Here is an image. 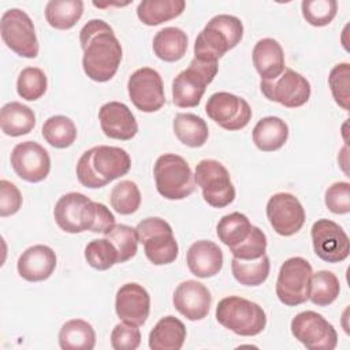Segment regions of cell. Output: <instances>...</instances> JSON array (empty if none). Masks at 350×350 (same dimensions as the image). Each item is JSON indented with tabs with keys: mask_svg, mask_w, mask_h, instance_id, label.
Instances as JSON below:
<instances>
[{
	"mask_svg": "<svg viewBox=\"0 0 350 350\" xmlns=\"http://www.w3.org/2000/svg\"><path fill=\"white\" fill-rule=\"evenodd\" d=\"M79 42L85 74L94 82L109 81L122 62V45L112 27L103 19H92L81 29Z\"/></svg>",
	"mask_w": 350,
	"mask_h": 350,
	"instance_id": "cell-1",
	"label": "cell"
},
{
	"mask_svg": "<svg viewBox=\"0 0 350 350\" xmlns=\"http://www.w3.org/2000/svg\"><path fill=\"white\" fill-rule=\"evenodd\" d=\"M131 159L119 146L98 145L82 153L77 163V178L88 189L104 187L130 171Z\"/></svg>",
	"mask_w": 350,
	"mask_h": 350,
	"instance_id": "cell-2",
	"label": "cell"
},
{
	"mask_svg": "<svg viewBox=\"0 0 350 350\" xmlns=\"http://www.w3.org/2000/svg\"><path fill=\"white\" fill-rule=\"evenodd\" d=\"M243 37L239 18L228 14L213 16L200 31L194 42V57L217 62L227 51L235 48Z\"/></svg>",
	"mask_w": 350,
	"mask_h": 350,
	"instance_id": "cell-3",
	"label": "cell"
},
{
	"mask_svg": "<svg viewBox=\"0 0 350 350\" xmlns=\"http://www.w3.org/2000/svg\"><path fill=\"white\" fill-rule=\"evenodd\" d=\"M216 320L224 328L241 336L258 335L267 325L264 309L258 304L238 295H230L219 301Z\"/></svg>",
	"mask_w": 350,
	"mask_h": 350,
	"instance_id": "cell-4",
	"label": "cell"
},
{
	"mask_svg": "<svg viewBox=\"0 0 350 350\" xmlns=\"http://www.w3.org/2000/svg\"><path fill=\"white\" fill-rule=\"evenodd\" d=\"M156 189L167 200H183L196 190V180L187 161L178 154H161L153 168Z\"/></svg>",
	"mask_w": 350,
	"mask_h": 350,
	"instance_id": "cell-5",
	"label": "cell"
},
{
	"mask_svg": "<svg viewBox=\"0 0 350 350\" xmlns=\"http://www.w3.org/2000/svg\"><path fill=\"white\" fill-rule=\"evenodd\" d=\"M219 71L217 62H206L193 57L189 67L180 71L172 81V101L179 108L197 107L206 86Z\"/></svg>",
	"mask_w": 350,
	"mask_h": 350,
	"instance_id": "cell-6",
	"label": "cell"
},
{
	"mask_svg": "<svg viewBox=\"0 0 350 350\" xmlns=\"http://www.w3.org/2000/svg\"><path fill=\"white\" fill-rule=\"evenodd\" d=\"M138 241L144 245L146 258L154 265L171 264L176 260L179 247L171 226L160 217H146L137 227Z\"/></svg>",
	"mask_w": 350,
	"mask_h": 350,
	"instance_id": "cell-7",
	"label": "cell"
},
{
	"mask_svg": "<svg viewBox=\"0 0 350 350\" xmlns=\"http://www.w3.org/2000/svg\"><path fill=\"white\" fill-rule=\"evenodd\" d=\"M98 202L92 201L82 193H67L62 196L53 209L57 226L68 234L92 231L96 226Z\"/></svg>",
	"mask_w": 350,
	"mask_h": 350,
	"instance_id": "cell-8",
	"label": "cell"
},
{
	"mask_svg": "<svg viewBox=\"0 0 350 350\" xmlns=\"http://www.w3.org/2000/svg\"><path fill=\"white\" fill-rule=\"evenodd\" d=\"M194 180L201 187L204 200L212 208H224L235 198V187L230 172L217 160H201L196 165Z\"/></svg>",
	"mask_w": 350,
	"mask_h": 350,
	"instance_id": "cell-9",
	"label": "cell"
},
{
	"mask_svg": "<svg viewBox=\"0 0 350 350\" xmlns=\"http://www.w3.org/2000/svg\"><path fill=\"white\" fill-rule=\"evenodd\" d=\"M312 265L302 257L286 260L278 275L276 295L286 306H298L309 299Z\"/></svg>",
	"mask_w": 350,
	"mask_h": 350,
	"instance_id": "cell-10",
	"label": "cell"
},
{
	"mask_svg": "<svg viewBox=\"0 0 350 350\" xmlns=\"http://www.w3.org/2000/svg\"><path fill=\"white\" fill-rule=\"evenodd\" d=\"M0 33L4 44L16 55L34 59L38 55V40L30 16L19 10L10 8L1 15Z\"/></svg>",
	"mask_w": 350,
	"mask_h": 350,
	"instance_id": "cell-11",
	"label": "cell"
},
{
	"mask_svg": "<svg viewBox=\"0 0 350 350\" xmlns=\"http://www.w3.org/2000/svg\"><path fill=\"white\" fill-rule=\"evenodd\" d=\"M291 334L310 350H334L338 345L334 325L313 310L301 312L291 320Z\"/></svg>",
	"mask_w": 350,
	"mask_h": 350,
	"instance_id": "cell-12",
	"label": "cell"
},
{
	"mask_svg": "<svg viewBox=\"0 0 350 350\" xmlns=\"http://www.w3.org/2000/svg\"><path fill=\"white\" fill-rule=\"evenodd\" d=\"M205 112L215 123L228 131L246 127L253 115L245 98L228 92L213 93L206 101Z\"/></svg>",
	"mask_w": 350,
	"mask_h": 350,
	"instance_id": "cell-13",
	"label": "cell"
},
{
	"mask_svg": "<svg viewBox=\"0 0 350 350\" xmlns=\"http://www.w3.org/2000/svg\"><path fill=\"white\" fill-rule=\"evenodd\" d=\"M127 92L131 103L141 112H156L165 104L163 79L150 67L138 68L130 75Z\"/></svg>",
	"mask_w": 350,
	"mask_h": 350,
	"instance_id": "cell-14",
	"label": "cell"
},
{
	"mask_svg": "<svg viewBox=\"0 0 350 350\" xmlns=\"http://www.w3.org/2000/svg\"><path fill=\"white\" fill-rule=\"evenodd\" d=\"M260 89L269 101L279 103L287 108L302 107L310 97V83L291 68H284L273 81H261Z\"/></svg>",
	"mask_w": 350,
	"mask_h": 350,
	"instance_id": "cell-15",
	"label": "cell"
},
{
	"mask_svg": "<svg viewBox=\"0 0 350 350\" xmlns=\"http://www.w3.org/2000/svg\"><path fill=\"white\" fill-rule=\"evenodd\" d=\"M313 250L325 262H340L347 258L350 241L345 230L329 219H319L310 228Z\"/></svg>",
	"mask_w": 350,
	"mask_h": 350,
	"instance_id": "cell-16",
	"label": "cell"
},
{
	"mask_svg": "<svg viewBox=\"0 0 350 350\" xmlns=\"http://www.w3.org/2000/svg\"><path fill=\"white\" fill-rule=\"evenodd\" d=\"M269 224L282 237L297 234L305 223V209L299 200L290 193L273 194L267 202Z\"/></svg>",
	"mask_w": 350,
	"mask_h": 350,
	"instance_id": "cell-17",
	"label": "cell"
},
{
	"mask_svg": "<svg viewBox=\"0 0 350 350\" xmlns=\"http://www.w3.org/2000/svg\"><path fill=\"white\" fill-rule=\"evenodd\" d=\"M11 167L15 174L30 183L44 180L51 171V157L46 149L34 141H25L11 152Z\"/></svg>",
	"mask_w": 350,
	"mask_h": 350,
	"instance_id": "cell-18",
	"label": "cell"
},
{
	"mask_svg": "<svg viewBox=\"0 0 350 350\" xmlns=\"http://www.w3.org/2000/svg\"><path fill=\"white\" fill-rule=\"evenodd\" d=\"M115 310L122 321L137 327L144 325L150 312L149 293L138 283L123 284L116 293Z\"/></svg>",
	"mask_w": 350,
	"mask_h": 350,
	"instance_id": "cell-19",
	"label": "cell"
},
{
	"mask_svg": "<svg viewBox=\"0 0 350 350\" xmlns=\"http://www.w3.org/2000/svg\"><path fill=\"white\" fill-rule=\"evenodd\" d=\"M172 302L182 316L190 321H196L208 316L212 305V295L205 284L197 280H186L175 288Z\"/></svg>",
	"mask_w": 350,
	"mask_h": 350,
	"instance_id": "cell-20",
	"label": "cell"
},
{
	"mask_svg": "<svg viewBox=\"0 0 350 350\" xmlns=\"http://www.w3.org/2000/svg\"><path fill=\"white\" fill-rule=\"evenodd\" d=\"M98 120L103 133L112 139L129 141L138 133L135 116L126 104L119 101L105 103L98 111Z\"/></svg>",
	"mask_w": 350,
	"mask_h": 350,
	"instance_id": "cell-21",
	"label": "cell"
},
{
	"mask_svg": "<svg viewBox=\"0 0 350 350\" xmlns=\"http://www.w3.org/2000/svg\"><path fill=\"white\" fill-rule=\"evenodd\" d=\"M18 273L27 282L46 280L56 268V254L46 245L27 247L18 260Z\"/></svg>",
	"mask_w": 350,
	"mask_h": 350,
	"instance_id": "cell-22",
	"label": "cell"
},
{
	"mask_svg": "<svg viewBox=\"0 0 350 350\" xmlns=\"http://www.w3.org/2000/svg\"><path fill=\"white\" fill-rule=\"evenodd\" d=\"M186 261L190 272L197 278H212L221 271L223 252L212 241H197L189 247Z\"/></svg>",
	"mask_w": 350,
	"mask_h": 350,
	"instance_id": "cell-23",
	"label": "cell"
},
{
	"mask_svg": "<svg viewBox=\"0 0 350 350\" xmlns=\"http://www.w3.org/2000/svg\"><path fill=\"white\" fill-rule=\"evenodd\" d=\"M253 64L261 81H273L284 71V52L273 38H261L253 48Z\"/></svg>",
	"mask_w": 350,
	"mask_h": 350,
	"instance_id": "cell-24",
	"label": "cell"
},
{
	"mask_svg": "<svg viewBox=\"0 0 350 350\" xmlns=\"http://www.w3.org/2000/svg\"><path fill=\"white\" fill-rule=\"evenodd\" d=\"M186 339V327L175 316L161 317L149 334L152 350H179Z\"/></svg>",
	"mask_w": 350,
	"mask_h": 350,
	"instance_id": "cell-25",
	"label": "cell"
},
{
	"mask_svg": "<svg viewBox=\"0 0 350 350\" xmlns=\"http://www.w3.org/2000/svg\"><path fill=\"white\" fill-rule=\"evenodd\" d=\"M288 138V126L278 116H265L253 129V142L262 152L280 149Z\"/></svg>",
	"mask_w": 350,
	"mask_h": 350,
	"instance_id": "cell-26",
	"label": "cell"
},
{
	"mask_svg": "<svg viewBox=\"0 0 350 350\" xmlns=\"http://www.w3.org/2000/svg\"><path fill=\"white\" fill-rule=\"evenodd\" d=\"M187 44V34L182 29L168 26L159 30L153 37V52L160 60L172 63L186 55Z\"/></svg>",
	"mask_w": 350,
	"mask_h": 350,
	"instance_id": "cell-27",
	"label": "cell"
},
{
	"mask_svg": "<svg viewBox=\"0 0 350 350\" xmlns=\"http://www.w3.org/2000/svg\"><path fill=\"white\" fill-rule=\"evenodd\" d=\"M1 131L10 137H21L29 134L36 126V115L27 105L11 101L7 103L0 112Z\"/></svg>",
	"mask_w": 350,
	"mask_h": 350,
	"instance_id": "cell-28",
	"label": "cell"
},
{
	"mask_svg": "<svg viewBox=\"0 0 350 350\" xmlns=\"http://www.w3.org/2000/svg\"><path fill=\"white\" fill-rule=\"evenodd\" d=\"M185 7L183 0H144L137 7V16L146 26H157L178 18Z\"/></svg>",
	"mask_w": 350,
	"mask_h": 350,
	"instance_id": "cell-29",
	"label": "cell"
},
{
	"mask_svg": "<svg viewBox=\"0 0 350 350\" xmlns=\"http://www.w3.org/2000/svg\"><path fill=\"white\" fill-rule=\"evenodd\" d=\"M59 345L63 350H92L96 346V332L90 323L72 319L62 325Z\"/></svg>",
	"mask_w": 350,
	"mask_h": 350,
	"instance_id": "cell-30",
	"label": "cell"
},
{
	"mask_svg": "<svg viewBox=\"0 0 350 350\" xmlns=\"http://www.w3.org/2000/svg\"><path fill=\"white\" fill-rule=\"evenodd\" d=\"M176 138L186 146L201 148L209 137L205 120L194 113H176L172 122Z\"/></svg>",
	"mask_w": 350,
	"mask_h": 350,
	"instance_id": "cell-31",
	"label": "cell"
},
{
	"mask_svg": "<svg viewBox=\"0 0 350 350\" xmlns=\"http://www.w3.org/2000/svg\"><path fill=\"white\" fill-rule=\"evenodd\" d=\"M83 14L82 0H51L45 5V19L57 30H68Z\"/></svg>",
	"mask_w": 350,
	"mask_h": 350,
	"instance_id": "cell-32",
	"label": "cell"
},
{
	"mask_svg": "<svg viewBox=\"0 0 350 350\" xmlns=\"http://www.w3.org/2000/svg\"><path fill=\"white\" fill-rule=\"evenodd\" d=\"M269 257L262 254L256 260H241L234 257L231 260V271L237 282L243 286H260L269 275Z\"/></svg>",
	"mask_w": 350,
	"mask_h": 350,
	"instance_id": "cell-33",
	"label": "cell"
},
{
	"mask_svg": "<svg viewBox=\"0 0 350 350\" xmlns=\"http://www.w3.org/2000/svg\"><path fill=\"white\" fill-rule=\"evenodd\" d=\"M252 226L253 224L249 221L246 215L241 212H232L219 220L216 226V234L219 239L226 246H228V249H232L247 238Z\"/></svg>",
	"mask_w": 350,
	"mask_h": 350,
	"instance_id": "cell-34",
	"label": "cell"
},
{
	"mask_svg": "<svg viewBox=\"0 0 350 350\" xmlns=\"http://www.w3.org/2000/svg\"><path fill=\"white\" fill-rule=\"evenodd\" d=\"M77 127L74 122L64 115L48 118L42 124V137L53 148L64 149L77 139Z\"/></svg>",
	"mask_w": 350,
	"mask_h": 350,
	"instance_id": "cell-35",
	"label": "cell"
},
{
	"mask_svg": "<svg viewBox=\"0 0 350 350\" xmlns=\"http://www.w3.org/2000/svg\"><path fill=\"white\" fill-rule=\"evenodd\" d=\"M340 283L331 271H319L312 275L309 299L317 306L331 305L339 295Z\"/></svg>",
	"mask_w": 350,
	"mask_h": 350,
	"instance_id": "cell-36",
	"label": "cell"
},
{
	"mask_svg": "<svg viewBox=\"0 0 350 350\" xmlns=\"http://www.w3.org/2000/svg\"><path fill=\"white\" fill-rule=\"evenodd\" d=\"M48 88L45 72L38 67L23 68L16 79L18 94L27 101H36L44 96Z\"/></svg>",
	"mask_w": 350,
	"mask_h": 350,
	"instance_id": "cell-37",
	"label": "cell"
},
{
	"mask_svg": "<svg viewBox=\"0 0 350 350\" xmlns=\"http://www.w3.org/2000/svg\"><path fill=\"white\" fill-rule=\"evenodd\" d=\"M104 235L115 246L119 257V264L129 261L137 254L139 241L135 228L126 224H115Z\"/></svg>",
	"mask_w": 350,
	"mask_h": 350,
	"instance_id": "cell-38",
	"label": "cell"
},
{
	"mask_svg": "<svg viewBox=\"0 0 350 350\" xmlns=\"http://www.w3.org/2000/svg\"><path fill=\"white\" fill-rule=\"evenodd\" d=\"M112 208L120 215H131L141 205V191L133 180H122L113 186L111 196Z\"/></svg>",
	"mask_w": 350,
	"mask_h": 350,
	"instance_id": "cell-39",
	"label": "cell"
},
{
	"mask_svg": "<svg viewBox=\"0 0 350 350\" xmlns=\"http://www.w3.org/2000/svg\"><path fill=\"white\" fill-rule=\"evenodd\" d=\"M85 258L92 268L98 271H107L115 264H119L118 252L107 238L89 242L85 247Z\"/></svg>",
	"mask_w": 350,
	"mask_h": 350,
	"instance_id": "cell-40",
	"label": "cell"
},
{
	"mask_svg": "<svg viewBox=\"0 0 350 350\" xmlns=\"http://www.w3.org/2000/svg\"><path fill=\"white\" fill-rule=\"evenodd\" d=\"M301 8L309 25L323 27L329 25L336 16L338 3L335 0H304Z\"/></svg>",
	"mask_w": 350,
	"mask_h": 350,
	"instance_id": "cell-41",
	"label": "cell"
},
{
	"mask_svg": "<svg viewBox=\"0 0 350 350\" xmlns=\"http://www.w3.org/2000/svg\"><path fill=\"white\" fill-rule=\"evenodd\" d=\"M350 64L349 63H339L334 66L328 75V85L335 98V103L342 107L345 111L349 109V85H350Z\"/></svg>",
	"mask_w": 350,
	"mask_h": 350,
	"instance_id": "cell-42",
	"label": "cell"
},
{
	"mask_svg": "<svg viewBox=\"0 0 350 350\" xmlns=\"http://www.w3.org/2000/svg\"><path fill=\"white\" fill-rule=\"evenodd\" d=\"M267 250V237L262 230L257 226H252L247 238L238 246L230 249L234 257L241 260H256L265 254Z\"/></svg>",
	"mask_w": 350,
	"mask_h": 350,
	"instance_id": "cell-43",
	"label": "cell"
},
{
	"mask_svg": "<svg viewBox=\"0 0 350 350\" xmlns=\"http://www.w3.org/2000/svg\"><path fill=\"white\" fill-rule=\"evenodd\" d=\"M324 202L327 208L336 215L350 212V185L349 182H335L325 190Z\"/></svg>",
	"mask_w": 350,
	"mask_h": 350,
	"instance_id": "cell-44",
	"label": "cell"
},
{
	"mask_svg": "<svg viewBox=\"0 0 350 350\" xmlns=\"http://www.w3.org/2000/svg\"><path fill=\"white\" fill-rule=\"evenodd\" d=\"M141 345V332L137 325L119 323L111 332V346L115 350H135Z\"/></svg>",
	"mask_w": 350,
	"mask_h": 350,
	"instance_id": "cell-45",
	"label": "cell"
},
{
	"mask_svg": "<svg viewBox=\"0 0 350 350\" xmlns=\"http://www.w3.org/2000/svg\"><path fill=\"white\" fill-rule=\"evenodd\" d=\"M22 201L23 200L19 189L14 183L5 179H1L0 180V216L5 217L16 213L22 206Z\"/></svg>",
	"mask_w": 350,
	"mask_h": 350,
	"instance_id": "cell-46",
	"label": "cell"
}]
</instances>
